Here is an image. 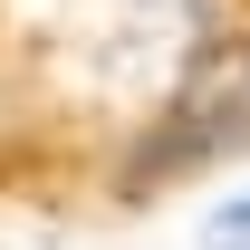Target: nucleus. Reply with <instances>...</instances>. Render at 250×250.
<instances>
[{
	"mask_svg": "<svg viewBox=\"0 0 250 250\" xmlns=\"http://www.w3.org/2000/svg\"><path fill=\"white\" fill-rule=\"evenodd\" d=\"M202 250H250V192H231V202L202 221Z\"/></svg>",
	"mask_w": 250,
	"mask_h": 250,
	"instance_id": "obj_1",
	"label": "nucleus"
}]
</instances>
